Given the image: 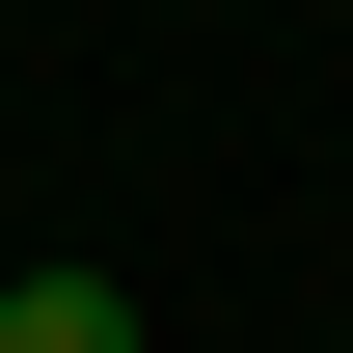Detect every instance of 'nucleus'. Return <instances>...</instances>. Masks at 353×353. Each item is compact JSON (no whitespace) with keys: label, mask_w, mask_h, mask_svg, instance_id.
Masks as SVG:
<instances>
[{"label":"nucleus","mask_w":353,"mask_h":353,"mask_svg":"<svg viewBox=\"0 0 353 353\" xmlns=\"http://www.w3.org/2000/svg\"><path fill=\"white\" fill-rule=\"evenodd\" d=\"M0 353H136V272H28V299H0Z\"/></svg>","instance_id":"f257e3e1"}]
</instances>
